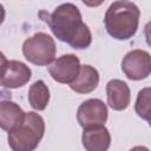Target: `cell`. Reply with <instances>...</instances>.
<instances>
[{
  "label": "cell",
  "mask_w": 151,
  "mask_h": 151,
  "mask_svg": "<svg viewBox=\"0 0 151 151\" xmlns=\"http://www.w3.org/2000/svg\"><path fill=\"white\" fill-rule=\"evenodd\" d=\"M39 15L60 41L67 42L76 50H84L91 45V31L87 25L83 22L80 11L76 5L70 2L63 4L58 6L53 13L48 14L41 11Z\"/></svg>",
  "instance_id": "cell-1"
},
{
  "label": "cell",
  "mask_w": 151,
  "mask_h": 151,
  "mask_svg": "<svg viewBox=\"0 0 151 151\" xmlns=\"http://www.w3.org/2000/svg\"><path fill=\"white\" fill-rule=\"evenodd\" d=\"M140 11L131 1H114L105 13L104 22L107 33L118 40L132 38L138 28Z\"/></svg>",
  "instance_id": "cell-2"
},
{
  "label": "cell",
  "mask_w": 151,
  "mask_h": 151,
  "mask_svg": "<svg viewBox=\"0 0 151 151\" xmlns=\"http://www.w3.org/2000/svg\"><path fill=\"white\" fill-rule=\"evenodd\" d=\"M45 133V122L35 112L25 113L24 122L8 132V145L12 151H33Z\"/></svg>",
  "instance_id": "cell-3"
},
{
  "label": "cell",
  "mask_w": 151,
  "mask_h": 151,
  "mask_svg": "<svg viewBox=\"0 0 151 151\" xmlns=\"http://www.w3.org/2000/svg\"><path fill=\"white\" fill-rule=\"evenodd\" d=\"M55 51L54 39L42 32L33 34L22 44V53L25 58L38 66L51 65L54 61Z\"/></svg>",
  "instance_id": "cell-4"
},
{
  "label": "cell",
  "mask_w": 151,
  "mask_h": 151,
  "mask_svg": "<svg viewBox=\"0 0 151 151\" xmlns=\"http://www.w3.org/2000/svg\"><path fill=\"white\" fill-rule=\"evenodd\" d=\"M122 71L131 80H142L151 72V57L144 50H132L122 61Z\"/></svg>",
  "instance_id": "cell-5"
},
{
  "label": "cell",
  "mask_w": 151,
  "mask_h": 151,
  "mask_svg": "<svg viewBox=\"0 0 151 151\" xmlns=\"http://www.w3.org/2000/svg\"><path fill=\"white\" fill-rule=\"evenodd\" d=\"M77 120L83 129L103 126L107 120L106 104L96 98L83 101L77 111Z\"/></svg>",
  "instance_id": "cell-6"
},
{
  "label": "cell",
  "mask_w": 151,
  "mask_h": 151,
  "mask_svg": "<svg viewBox=\"0 0 151 151\" xmlns=\"http://www.w3.org/2000/svg\"><path fill=\"white\" fill-rule=\"evenodd\" d=\"M80 66L79 58L76 54L68 53L55 59L48 66V72L57 83L71 84L77 78Z\"/></svg>",
  "instance_id": "cell-7"
},
{
  "label": "cell",
  "mask_w": 151,
  "mask_h": 151,
  "mask_svg": "<svg viewBox=\"0 0 151 151\" xmlns=\"http://www.w3.org/2000/svg\"><path fill=\"white\" fill-rule=\"evenodd\" d=\"M32 77L31 68L18 60H9L4 77L0 79V85L6 88H19L28 83Z\"/></svg>",
  "instance_id": "cell-8"
},
{
  "label": "cell",
  "mask_w": 151,
  "mask_h": 151,
  "mask_svg": "<svg viewBox=\"0 0 151 151\" xmlns=\"http://www.w3.org/2000/svg\"><path fill=\"white\" fill-rule=\"evenodd\" d=\"M107 104L114 111L125 110L131 101V92L127 84L119 79H112L106 84Z\"/></svg>",
  "instance_id": "cell-9"
},
{
  "label": "cell",
  "mask_w": 151,
  "mask_h": 151,
  "mask_svg": "<svg viewBox=\"0 0 151 151\" xmlns=\"http://www.w3.org/2000/svg\"><path fill=\"white\" fill-rule=\"evenodd\" d=\"M81 142L86 151H107L111 145V134L104 125L87 127L84 129Z\"/></svg>",
  "instance_id": "cell-10"
},
{
  "label": "cell",
  "mask_w": 151,
  "mask_h": 151,
  "mask_svg": "<svg viewBox=\"0 0 151 151\" xmlns=\"http://www.w3.org/2000/svg\"><path fill=\"white\" fill-rule=\"evenodd\" d=\"M25 118L22 109L11 100L0 101V129L5 131H12L18 127Z\"/></svg>",
  "instance_id": "cell-11"
},
{
  "label": "cell",
  "mask_w": 151,
  "mask_h": 151,
  "mask_svg": "<svg viewBox=\"0 0 151 151\" xmlns=\"http://www.w3.org/2000/svg\"><path fill=\"white\" fill-rule=\"evenodd\" d=\"M98 84H99L98 71L90 65H83L80 66L77 78L70 84V87L77 93L86 94L94 91Z\"/></svg>",
  "instance_id": "cell-12"
},
{
  "label": "cell",
  "mask_w": 151,
  "mask_h": 151,
  "mask_svg": "<svg viewBox=\"0 0 151 151\" xmlns=\"http://www.w3.org/2000/svg\"><path fill=\"white\" fill-rule=\"evenodd\" d=\"M28 101L29 105L37 111H42L46 109L50 101V90L42 80H37L29 86Z\"/></svg>",
  "instance_id": "cell-13"
},
{
  "label": "cell",
  "mask_w": 151,
  "mask_h": 151,
  "mask_svg": "<svg viewBox=\"0 0 151 151\" xmlns=\"http://www.w3.org/2000/svg\"><path fill=\"white\" fill-rule=\"evenodd\" d=\"M150 94H151L150 87H145L140 90L138 92L134 105L136 113L146 122H150Z\"/></svg>",
  "instance_id": "cell-14"
},
{
  "label": "cell",
  "mask_w": 151,
  "mask_h": 151,
  "mask_svg": "<svg viewBox=\"0 0 151 151\" xmlns=\"http://www.w3.org/2000/svg\"><path fill=\"white\" fill-rule=\"evenodd\" d=\"M7 65H8V60L6 59L5 54L0 51V79L4 77V74L6 72V68H7Z\"/></svg>",
  "instance_id": "cell-15"
},
{
  "label": "cell",
  "mask_w": 151,
  "mask_h": 151,
  "mask_svg": "<svg viewBox=\"0 0 151 151\" xmlns=\"http://www.w3.org/2000/svg\"><path fill=\"white\" fill-rule=\"evenodd\" d=\"M4 20H5V8H4V6L0 4V25L4 22Z\"/></svg>",
  "instance_id": "cell-16"
},
{
  "label": "cell",
  "mask_w": 151,
  "mask_h": 151,
  "mask_svg": "<svg viewBox=\"0 0 151 151\" xmlns=\"http://www.w3.org/2000/svg\"><path fill=\"white\" fill-rule=\"evenodd\" d=\"M130 151H149V149H147V147H145V146H140V145H138V146L132 147Z\"/></svg>",
  "instance_id": "cell-17"
}]
</instances>
